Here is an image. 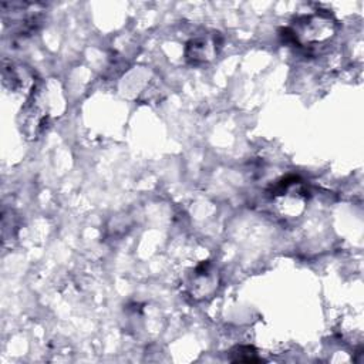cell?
<instances>
[{"mask_svg":"<svg viewBox=\"0 0 364 364\" xmlns=\"http://www.w3.org/2000/svg\"><path fill=\"white\" fill-rule=\"evenodd\" d=\"M218 34H210L205 37H196L191 40L186 46V57L191 61H208L218 53L219 41Z\"/></svg>","mask_w":364,"mask_h":364,"instance_id":"obj_2","label":"cell"},{"mask_svg":"<svg viewBox=\"0 0 364 364\" xmlns=\"http://www.w3.org/2000/svg\"><path fill=\"white\" fill-rule=\"evenodd\" d=\"M286 38H291L299 46L317 43L328 38L333 33V23L328 16L323 14H310L303 16L296 21V27L284 28Z\"/></svg>","mask_w":364,"mask_h":364,"instance_id":"obj_1","label":"cell"}]
</instances>
